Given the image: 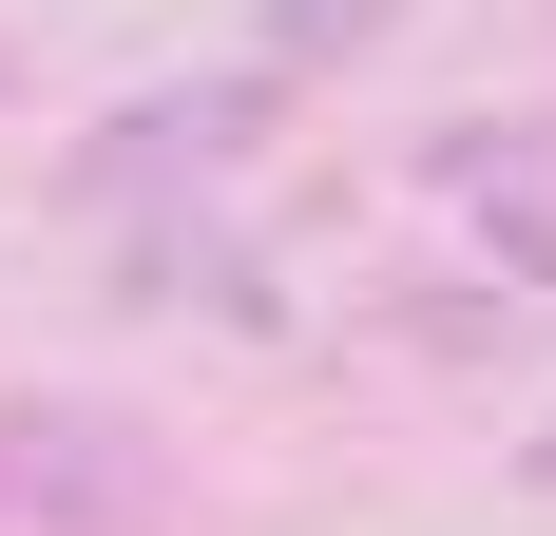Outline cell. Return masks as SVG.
Returning <instances> with one entry per match:
<instances>
[{"label":"cell","mask_w":556,"mask_h":536,"mask_svg":"<svg viewBox=\"0 0 556 536\" xmlns=\"http://www.w3.org/2000/svg\"><path fill=\"white\" fill-rule=\"evenodd\" d=\"M0 536H192V460L135 403L0 383Z\"/></svg>","instance_id":"cell-1"},{"label":"cell","mask_w":556,"mask_h":536,"mask_svg":"<svg viewBox=\"0 0 556 536\" xmlns=\"http://www.w3.org/2000/svg\"><path fill=\"white\" fill-rule=\"evenodd\" d=\"M384 20H403V0H288V20H269V77H307V58H365Z\"/></svg>","instance_id":"cell-2"},{"label":"cell","mask_w":556,"mask_h":536,"mask_svg":"<svg viewBox=\"0 0 556 536\" xmlns=\"http://www.w3.org/2000/svg\"><path fill=\"white\" fill-rule=\"evenodd\" d=\"M500 268H538V288H556V212H538V192H500Z\"/></svg>","instance_id":"cell-3"},{"label":"cell","mask_w":556,"mask_h":536,"mask_svg":"<svg viewBox=\"0 0 556 536\" xmlns=\"http://www.w3.org/2000/svg\"><path fill=\"white\" fill-rule=\"evenodd\" d=\"M0 115H20V39H0Z\"/></svg>","instance_id":"cell-4"},{"label":"cell","mask_w":556,"mask_h":536,"mask_svg":"<svg viewBox=\"0 0 556 536\" xmlns=\"http://www.w3.org/2000/svg\"><path fill=\"white\" fill-rule=\"evenodd\" d=\"M538 480H556V441H538Z\"/></svg>","instance_id":"cell-5"}]
</instances>
